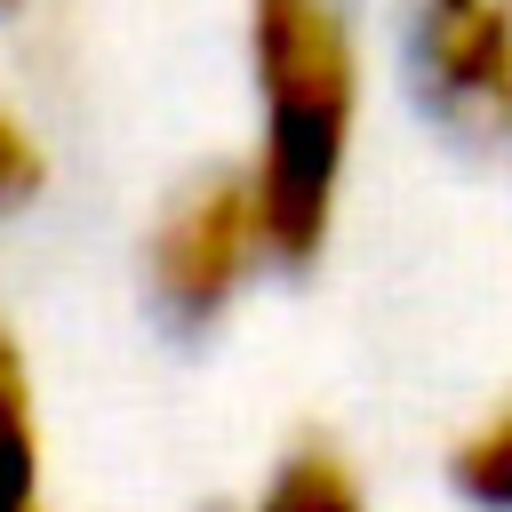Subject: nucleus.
<instances>
[{"instance_id":"obj_1","label":"nucleus","mask_w":512,"mask_h":512,"mask_svg":"<svg viewBox=\"0 0 512 512\" xmlns=\"http://www.w3.org/2000/svg\"><path fill=\"white\" fill-rule=\"evenodd\" d=\"M256 80V216L280 272H304L336 240L352 144H360V16L352 0H248Z\"/></svg>"},{"instance_id":"obj_2","label":"nucleus","mask_w":512,"mask_h":512,"mask_svg":"<svg viewBox=\"0 0 512 512\" xmlns=\"http://www.w3.org/2000/svg\"><path fill=\"white\" fill-rule=\"evenodd\" d=\"M264 264H272V248H264V216H256L248 168H208V176L176 184L168 208L144 232V296L184 336L216 328Z\"/></svg>"},{"instance_id":"obj_3","label":"nucleus","mask_w":512,"mask_h":512,"mask_svg":"<svg viewBox=\"0 0 512 512\" xmlns=\"http://www.w3.org/2000/svg\"><path fill=\"white\" fill-rule=\"evenodd\" d=\"M408 88L440 128L504 136L512 112V0H408L400 8Z\"/></svg>"},{"instance_id":"obj_4","label":"nucleus","mask_w":512,"mask_h":512,"mask_svg":"<svg viewBox=\"0 0 512 512\" xmlns=\"http://www.w3.org/2000/svg\"><path fill=\"white\" fill-rule=\"evenodd\" d=\"M248 512H368V480L336 440L312 432V440H288L272 456V472H264Z\"/></svg>"},{"instance_id":"obj_5","label":"nucleus","mask_w":512,"mask_h":512,"mask_svg":"<svg viewBox=\"0 0 512 512\" xmlns=\"http://www.w3.org/2000/svg\"><path fill=\"white\" fill-rule=\"evenodd\" d=\"M0 512H48V464H40V400L24 344L0 328Z\"/></svg>"},{"instance_id":"obj_6","label":"nucleus","mask_w":512,"mask_h":512,"mask_svg":"<svg viewBox=\"0 0 512 512\" xmlns=\"http://www.w3.org/2000/svg\"><path fill=\"white\" fill-rule=\"evenodd\" d=\"M448 488L472 512H512V392L488 400L456 440H448Z\"/></svg>"},{"instance_id":"obj_7","label":"nucleus","mask_w":512,"mask_h":512,"mask_svg":"<svg viewBox=\"0 0 512 512\" xmlns=\"http://www.w3.org/2000/svg\"><path fill=\"white\" fill-rule=\"evenodd\" d=\"M40 192H48V144H40V128L16 112V96H0V224L24 216Z\"/></svg>"},{"instance_id":"obj_8","label":"nucleus","mask_w":512,"mask_h":512,"mask_svg":"<svg viewBox=\"0 0 512 512\" xmlns=\"http://www.w3.org/2000/svg\"><path fill=\"white\" fill-rule=\"evenodd\" d=\"M16 8H24V0H0V16H16Z\"/></svg>"},{"instance_id":"obj_9","label":"nucleus","mask_w":512,"mask_h":512,"mask_svg":"<svg viewBox=\"0 0 512 512\" xmlns=\"http://www.w3.org/2000/svg\"><path fill=\"white\" fill-rule=\"evenodd\" d=\"M504 136H512V112H504Z\"/></svg>"}]
</instances>
